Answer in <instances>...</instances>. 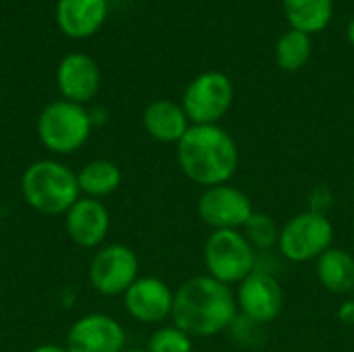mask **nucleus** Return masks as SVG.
<instances>
[{
    "label": "nucleus",
    "instance_id": "f8f14e48",
    "mask_svg": "<svg viewBox=\"0 0 354 352\" xmlns=\"http://www.w3.org/2000/svg\"><path fill=\"white\" fill-rule=\"evenodd\" d=\"M174 295L160 278H137L124 293V309L141 324H160L172 315Z\"/></svg>",
    "mask_w": 354,
    "mask_h": 352
},
{
    "label": "nucleus",
    "instance_id": "412c9836",
    "mask_svg": "<svg viewBox=\"0 0 354 352\" xmlns=\"http://www.w3.org/2000/svg\"><path fill=\"white\" fill-rule=\"evenodd\" d=\"M243 228H245L243 234L253 245V249H270L280 239V230L276 228L274 220L266 214L253 212V216L247 220V224Z\"/></svg>",
    "mask_w": 354,
    "mask_h": 352
},
{
    "label": "nucleus",
    "instance_id": "a211bd4d",
    "mask_svg": "<svg viewBox=\"0 0 354 352\" xmlns=\"http://www.w3.org/2000/svg\"><path fill=\"white\" fill-rule=\"evenodd\" d=\"M317 276L330 293H354V257L344 249L330 247L317 257Z\"/></svg>",
    "mask_w": 354,
    "mask_h": 352
},
{
    "label": "nucleus",
    "instance_id": "b1692460",
    "mask_svg": "<svg viewBox=\"0 0 354 352\" xmlns=\"http://www.w3.org/2000/svg\"><path fill=\"white\" fill-rule=\"evenodd\" d=\"M346 37H348V41L354 46V17L353 21L348 23V29H346Z\"/></svg>",
    "mask_w": 354,
    "mask_h": 352
},
{
    "label": "nucleus",
    "instance_id": "f03ea898",
    "mask_svg": "<svg viewBox=\"0 0 354 352\" xmlns=\"http://www.w3.org/2000/svg\"><path fill=\"white\" fill-rule=\"evenodd\" d=\"M178 166L187 178L205 189L226 185L239 168V147L218 124H191L176 143Z\"/></svg>",
    "mask_w": 354,
    "mask_h": 352
},
{
    "label": "nucleus",
    "instance_id": "dca6fc26",
    "mask_svg": "<svg viewBox=\"0 0 354 352\" xmlns=\"http://www.w3.org/2000/svg\"><path fill=\"white\" fill-rule=\"evenodd\" d=\"M189 116L183 106L170 100H156L143 112V127L160 143H178L189 131Z\"/></svg>",
    "mask_w": 354,
    "mask_h": 352
},
{
    "label": "nucleus",
    "instance_id": "4be33fe9",
    "mask_svg": "<svg viewBox=\"0 0 354 352\" xmlns=\"http://www.w3.org/2000/svg\"><path fill=\"white\" fill-rule=\"evenodd\" d=\"M193 340L187 332L176 326L160 328L151 334L147 342V352H191Z\"/></svg>",
    "mask_w": 354,
    "mask_h": 352
},
{
    "label": "nucleus",
    "instance_id": "f3484780",
    "mask_svg": "<svg viewBox=\"0 0 354 352\" xmlns=\"http://www.w3.org/2000/svg\"><path fill=\"white\" fill-rule=\"evenodd\" d=\"M282 6L290 27L307 35L324 31L334 15V0H282Z\"/></svg>",
    "mask_w": 354,
    "mask_h": 352
},
{
    "label": "nucleus",
    "instance_id": "5701e85b",
    "mask_svg": "<svg viewBox=\"0 0 354 352\" xmlns=\"http://www.w3.org/2000/svg\"><path fill=\"white\" fill-rule=\"evenodd\" d=\"M31 352H68L64 346H58V344H41L37 349H33Z\"/></svg>",
    "mask_w": 354,
    "mask_h": 352
},
{
    "label": "nucleus",
    "instance_id": "0eeeda50",
    "mask_svg": "<svg viewBox=\"0 0 354 352\" xmlns=\"http://www.w3.org/2000/svg\"><path fill=\"white\" fill-rule=\"evenodd\" d=\"M234 85L220 71L197 75L183 93V110L193 124H216L232 106Z\"/></svg>",
    "mask_w": 354,
    "mask_h": 352
},
{
    "label": "nucleus",
    "instance_id": "9d476101",
    "mask_svg": "<svg viewBox=\"0 0 354 352\" xmlns=\"http://www.w3.org/2000/svg\"><path fill=\"white\" fill-rule=\"evenodd\" d=\"M127 334L106 313H89L77 319L66 334L68 352H124Z\"/></svg>",
    "mask_w": 354,
    "mask_h": 352
},
{
    "label": "nucleus",
    "instance_id": "39448f33",
    "mask_svg": "<svg viewBox=\"0 0 354 352\" xmlns=\"http://www.w3.org/2000/svg\"><path fill=\"white\" fill-rule=\"evenodd\" d=\"M203 259L209 276L222 284L243 282L255 272V249L239 230H214L205 241Z\"/></svg>",
    "mask_w": 354,
    "mask_h": 352
},
{
    "label": "nucleus",
    "instance_id": "6e6552de",
    "mask_svg": "<svg viewBox=\"0 0 354 352\" xmlns=\"http://www.w3.org/2000/svg\"><path fill=\"white\" fill-rule=\"evenodd\" d=\"M139 278V259L127 245H108L100 249L89 266V282L104 297L124 295Z\"/></svg>",
    "mask_w": 354,
    "mask_h": 352
},
{
    "label": "nucleus",
    "instance_id": "2eb2a0df",
    "mask_svg": "<svg viewBox=\"0 0 354 352\" xmlns=\"http://www.w3.org/2000/svg\"><path fill=\"white\" fill-rule=\"evenodd\" d=\"M108 12L106 0H58L56 19L60 29L71 37H87L95 33Z\"/></svg>",
    "mask_w": 354,
    "mask_h": 352
},
{
    "label": "nucleus",
    "instance_id": "1a4fd4ad",
    "mask_svg": "<svg viewBox=\"0 0 354 352\" xmlns=\"http://www.w3.org/2000/svg\"><path fill=\"white\" fill-rule=\"evenodd\" d=\"M197 212L203 224L214 230H239L253 216V203L241 189L218 185L201 193Z\"/></svg>",
    "mask_w": 354,
    "mask_h": 352
},
{
    "label": "nucleus",
    "instance_id": "ddd939ff",
    "mask_svg": "<svg viewBox=\"0 0 354 352\" xmlns=\"http://www.w3.org/2000/svg\"><path fill=\"white\" fill-rule=\"evenodd\" d=\"M64 228L75 245L93 249L104 243L110 230V214L100 199L81 197L64 214Z\"/></svg>",
    "mask_w": 354,
    "mask_h": 352
},
{
    "label": "nucleus",
    "instance_id": "9b49d317",
    "mask_svg": "<svg viewBox=\"0 0 354 352\" xmlns=\"http://www.w3.org/2000/svg\"><path fill=\"white\" fill-rule=\"evenodd\" d=\"M282 288L272 274L255 270L241 282L236 305L251 324L274 322L282 311Z\"/></svg>",
    "mask_w": 354,
    "mask_h": 352
},
{
    "label": "nucleus",
    "instance_id": "aec40b11",
    "mask_svg": "<svg viewBox=\"0 0 354 352\" xmlns=\"http://www.w3.org/2000/svg\"><path fill=\"white\" fill-rule=\"evenodd\" d=\"M311 48V35L297 29H288L276 44V62L282 71L297 73L309 62Z\"/></svg>",
    "mask_w": 354,
    "mask_h": 352
},
{
    "label": "nucleus",
    "instance_id": "423d86ee",
    "mask_svg": "<svg viewBox=\"0 0 354 352\" xmlns=\"http://www.w3.org/2000/svg\"><path fill=\"white\" fill-rule=\"evenodd\" d=\"M334 241V226L324 212H303L297 214L280 230V251L290 261H311L322 257Z\"/></svg>",
    "mask_w": 354,
    "mask_h": 352
},
{
    "label": "nucleus",
    "instance_id": "4468645a",
    "mask_svg": "<svg viewBox=\"0 0 354 352\" xmlns=\"http://www.w3.org/2000/svg\"><path fill=\"white\" fill-rule=\"evenodd\" d=\"M56 81L66 102L83 106L100 89V68L87 54H68L58 66Z\"/></svg>",
    "mask_w": 354,
    "mask_h": 352
},
{
    "label": "nucleus",
    "instance_id": "393cba45",
    "mask_svg": "<svg viewBox=\"0 0 354 352\" xmlns=\"http://www.w3.org/2000/svg\"><path fill=\"white\" fill-rule=\"evenodd\" d=\"M124 352H147V351H139V349H135V351H124Z\"/></svg>",
    "mask_w": 354,
    "mask_h": 352
},
{
    "label": "nucleus",
    "instance_id": "7ed1b4c3",
    "mask_svg": "<svg viewBox=\"0 0 354 352\" xmlns=\"http://www.w3.org/2000/svg\"><path fill=\"white\" fill-rule=\"evenodd\" d=\"M21 193L27 205L44 216H64L81 199L77 174L56 160L29 164L21 176Z\"/></svg>",
    "mask_w": 354,
    "mask_h": 352
},
{
    "label": "nucleus",
    "instance_id": "6ab92c4d",
    "mask_svg": "<svg viewBox=\"0 0 354 352\" xmlns=\"http://www.w3.org/2000/svg\"><path fill=\"white\" fill-rule=\"evenodd\" d=\"M77 183L85 197L100 199L112 195L120 187L122 172L110 160H93L77 172Z\"/></svg>",
    "mask_w": 354,
    "mask_h": 352
},
{
    "label": "nucleus",
    "instance_id": "20e7f679",
    "mask_svg": "<svg viewBox=\"0 0 354 352\" xmlns=\"http://www.w3.org/2000/svg\"><path fill=\"white\" fill-rule=\"evenodd\" d=\"M91 133L89 112L75 102H52L37 118V137L41 145L58 156L75 154L85 145Z\"/></svg>",
    "mask_w": 354,
    "mask_h": 352
},
{
    "label": "nucleus",
    "instance_id": "f257e3e1",
    "mask_svg": "<svg viewBox=\"0 0 354 352\" xmlns=\"http://www.w3.org/2000/svg\"><path fill=\"white\" fill-rule=\"evenodd\" d=\"M236 299L228 284L212 276H195L174 293V326L191 338H209L228 330L236 322Z\"/></svg>",
    "mask_w": 354,
    "mask_h": 352
}]
</instances>
